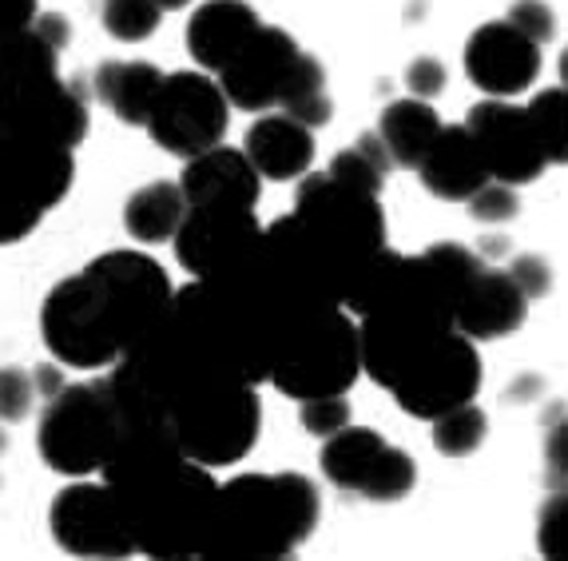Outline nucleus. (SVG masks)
<instances>
[{"label": "nucleus", "mask_w": 568, "mask_h": 561, "mask_svg": "<svg viewBox=\"0 0 568 561\" xmlns=\"http://www.w3.org/2000/svg\"><path fill=\"white\" fill-rule=\"evenodd\" d=\"M171 295L175 287L152 256L132 248L104 251L48 291L40 307V334L57 362L100 371L155 331Z\"/></svg>", "instance_id": "nucleus-1"}, {"label": "nucleus", "mask_w": 568, "mask_h": 561, "mask_svg": "<svg viewBox=\"0 0 568 561\" xmlns=\"http://www.w3.org/2000/svg\"><path fill=\"white\" fill-rule=\"evenodd\" d=\"M72 29L44 12L29 29L0 40V124L40 143L77 152L88 136V104L77 84L60 77V48Z\"/></svg>", "instance_id": "nucleus-2"}, {"label": "nucleus", "mask_w": 568, "mask_h": 561, "mask_svg": "<svg viewBox=\"0 0 568 561\" xmlns=\"http://www.w3.org/2000/svg\"><path fill=\"white\" fill-rule=\"evenodd\" d=\"M323 514L318 485L303 474H239L219 485L211 510L207 561H275L306 542Z\"/></svg>", "instance_id": "nucleus-3"}, {"label": "nucleus", "mask_w": 568, "mask_h": 561, "mask_svg": "<svg viewBox=\"0 0 568 561\" xmlns=\"http://www.w3.org/2000/svg\"><path fill=\"white\" fill-rule=\"evenodd\" d=\"M120 410L108 382H72L60 387L52 399L44 402L37 427V447L40 458L57 474L68 478H88L104 467L112 454L115 438H120Z\"/></svg>", "instance_id": "nucleus-4"}, {"label": "nucleus", "mask_w": 568, "mask_h": 561, "mask_svg": "<svg viewBox=\"0 0 568 561\" xmlns=\"http://www.w3.org/2000/svg\"><path fill=\"white\" fill-rule=\"evenodd\" d=\"M77 160L68 148L40 143L0 124V248L20 243L72 191Z\"/></svg>", "instance_id": "nucleus-5"}, {"label": "nucleus", "mask_w": 568, "mask_h": 561, "mask_svg": "<svg viewBox=\"0 0 568 561\" xmlns=\"http://www.w3.org/2000/svg\"><path fill=\"white\" fill-rule=\"evenodd\" d=\"M263 430L255 382H219L195 390L171 410V434L200 467H227L251 454Z\"/></svg>", "instance_id": "nucleus-6"}, {"label": "nucleus", "mask_w": 568, "mask_h": 561, "mask_svg": "<svg viewBox=\"0 0 568 561\" xmlns=\"http://www.w3.org/2000/svg\"><path fill=\"white\" fill-rule=\"evenodd\" d=\"M362 374V343L358 327L346 307H334L323 319L294 334L275 359L266 379L283 390L286 399L306 402L323 394H346Z\"/></svg>", "instance_id": "nucleus-7"}, {"label": "nucleus", "mask_w": 568, "mask_h": 561, "mask_svg": "<svg viewBox=\"0 0 568 561\" xmlns=\"http://www.w3.org/2000/svg\"><path fill=\"white\" fill-rule=\"evenodd\" d=\"M294 216L351 263V276L362 259L386 248V216L378 208V196L354 188V183L334 180L331 172L298 180Z\"/></svg>", "instance_id": "nucleus-8"}, {"label": "nucleus", "mask_w": 568, "mask_h": 561, "mask_svg": "<svg viewBox=\"0 0 568 561\" xmlns=\"http://www.w3.org/2000/svg\"><path fill=\"white\" fill-rule=\"evenodd\" d=\"M227 120L231 100L223 96L219 80H211L207 72H171V77H163L152 116L143 128L152 132V140L163 152L191 160V156L223 143Z\"/></svg>", "instance_id": "nucleus-9"}, {"label": "nucleus", "mask_w": 568, "mask_h": 561, "mask_svg": "<svg viewBox=\"0 0 568 561\" xmlns=\"http://www.w3.org/2000/svg\"><path fill=\"white\" fill-rule=\"evenodd\" d=\"M323 474L331 485L369 502H398L417 482L414 458L369 427H342L323 438Z\"/></svg>", "instance_id": "nucleus-10"}, {"label": "nucleus", "mask_w": 568, "mask_h": 561, "mask_svg": "<svg viewBox=\"0 0 568 561\" xmlns=\"http://www.w3.org/2000/svg\"><path fill=\"white\" fill-rule=\"evenodd\" d=\"M477 387H481V359H477L474 339L462 331H446L402 374L389 394L398 399L406 414L434 422L437 414H446L462 402H474Z\"/></svg>", "instance_id": "nucleus-11"}, {"label": "nucleus", "mask_w": 568, "mask_h": 561, "mask_svg": "<svg viewBox=\"0 0 568 561\" xmlns=\"http://www.w3.org/2000/svg\"><path fill=\"white\" fill-rule=\"evenodd\" d=\"M52 538L72 558H132L135 542L123 522L120 498L108 482H72L48 510Z\"/></svg>", "instance_id": "nucleus-12"}, {"label": "nucleus", "mask_w": 568, "mask_h": 561, "mask_svg": "<svg viewBox=\"0 0 568 561\" xmlns=\"http://www.w3.org/2000/svg\"><path fill=\"white\" fill-rule=\"evenodd\" d=\"M465 128H469V136L481 148V160L493 180L521 188V183H532L549 168L529 112L517 108L513 100H501V96L481 100L477 108H469Z\"/></svg>", "instance_id": "nucleus-13"}, {"label": "nucleus", "mask_w": 568, "mask_h": 561, "mask_svg": "<svg viewBox=\"0 0 568 561\" xmlns=\"http://www.w3.org/2000/svg\"><path fill=\"white\" fill-rule=\"evenodd\" d=\"M298 57H303V48L294 44L291 32L275 29V24H258L255 37L215 72L219 88L231 100V108L271 112L283 100V88L291 80Z\"/></svg>", "instance_id": "nucleus-14"}, {"label": "nucleus", "mask_w": 568, "mask_h": 561, "mask_svg": "<svg viewBox=\"0 0 568 561\" xmlns=\"http://www.w3.org/2000/svg\"><path fill=\"white\" fill-rule=\"evenodd\" d=\"M263 236L255 208H235V203H187L180 231L171 236L175 256L191 276H215L231 267L255 239Z\"/></svg>", "instance_id": "nucleus-15"}, {"label": "nucleus", "mask_w": 568, "mask_h": 561, "mask_svg": "<svg viewBox=\"0 0 568 561\" xmlns=\"http://www.w3.org/2000/svg\"><path fill=\"white\" fill-rule=\"evenodd\" d=\"M540 72V44H532L509 20H493L469 37L465 44V77L474 80L485 96L513 100L532 88Z\"/></svg>", "instance_id": "nucleus-16"}, {"label": "nucleus", "mask_w": 568, "mask_h": 561, "mask_svg": "<svg viewBox=\"0 0 568 561\" xmlns=\"http://www.w3.org/2000/svg\"><path fill=\"white\" fill-rule=\"evenodd\" d=\"M529 314V295H525L517 279L509 271H493V267H477L474 276L465 279L462 295L454 303V327L469 334L474 343L485 339H505L525 323Z\"/></svg>", "instance_id": "nucleus-17"}, {"label": "nucleus", "mask_w": 568, "mask_h": 561, "mask_svg": "<svg viewBox=\"0 0 568 561\" xmlns=\"http://www.w3.org/2000/svg\"><path fill=\"white\" fill-rule=\"evenodd\" d=\"M263 176L255 172V163L246 160V152L235 148H207V152L191 156L187 168L180 176V191L187 203H235V208H255Z\"/></svg>", "instance_id": "nucleus-18"}, {"label": "nucleus", "mask_w": 568, "mask_h": 561, "mask_svg": "<svg viewBox=\"0 0 568 561\" xmlns=\"http://www.w3.org/2000/svg\"><path fill=\"white\" fill-rule=\"evenodd\" d=\"M243 152L263 180H303L314 163V128H306L303 120H294L286 112L258 116L243 140Z\"/></svg>", "instance_id": "nucleus-19"}, {"label": "nucleus", "mask_w": 568, "mask_h": 561, "mask_svg": "<svg viewBox=\"0 0 568 561\" xmlns=\"http://www.w3.org/2000/svg\"><path fill=\"white\" fill-rule=\"evenodd\" d=\"M258 12L246 0H207L187 20V52L203 72H219L258 32Z\"/></svg>", "instance_id": "nucleus-20"}, {"label": "nucleus", "mask_w": 568, "mask_h": 561, "mask_svg": "<svg viewBox=\"0 0 568 561\" xmlns=\"http://www.w3.org/2000/svg\"><path fill=\"white\" fill-rule=\"evenodd\" d=\"M417 176L434 191L437 200H469L481 183H489V168L481 160V148L477 140L469 136V128L457 124V128H442L437 140L429 143L426 160L417 163Z\"/></svg>", "instance_id": "nucleus-21"}, {"label": "nucleus", "mask_w": 568, "mask_h": 561, "mask_svg": "<svg viewBox=\"0 0 568 561\" xmlns=\"http://www.w3.org/2000/svg\"><path fill=\"white\" fill-rule=\"evenodd\" d=\"M160 84L163 72L148 60H104L95 68V96L108 104V112H115V120L135 128L148 124Z\"/></svg>", "instance_id": "nucleus-22"}, {"label": "nucleus", "mask_w": 568, "mask_h": 561, "mask_svg": "<svg viewBox=\"0 0 568 561\" xmlns=\"http://www.w3.org/2000/svg\"><path fill=\"white\" fill-rule=\"evenodd\" d=\"M442 120H437L434 108L422 100V96H406V100H394V104L382 112L378 120V140L389 152L394 168H406V172H417V163L426 160L429 143L442 132Z\"/></svg>", "instance_id": "nucleus-23"}, {"label": "nucleus", "mask_w": 568, "mask_h": 561, "mask_svg": "<svg viewBox=\"0 0 568 561\" xmlns=\"http://www.w3.org/2000/svg\"><path fill=\"white\" fill-rule=\"evenodd\" d=\"M183 211H187V200L180 183H143L123 203V228L140 243H163L180 231Z\"/></svg>", "instance_id": "nucleus-24"}, {"label": "nucleus", "mask_w": 568, "mask_h": 561, "mask_svg": "<svg viewBox=\"0 0 568 561\" xmlns=\"http://www.w3.org/2000/svg\"><path fill=\"white\" fill-rule=\"evenodd\" d=\"M278 112L303 120L306 128H318L331 120V92H326V72L314 57H298L291 80L283 88V100H278Z\"/></svg>", "instance_id": "nucleus-25"}, {"label": "nucleus", "mask_w": 568, "mask_h": 561, "mask_svg": "<svg viewBox=\"0 0 568 561\" xmlns=\"http://www.w3.org/2000/svg\"><path fill=\"white\" fill-rule=\"evenodd\" d=\"M389 168H394V160H389V152L382 148L378 132H369V136H362L354 148H346V152L334 156V163L326 168V172H331L334 180L354 183V188L374 191V196H378L382 183H386V176H389Z\"/></svg>", "instance_id": "nucleus-26"}, {"label": "nucleus", "mask_w": 568, "mask_h": 561, "mask_svg": "<svg viewBox=\"0 0 568 561\" xmlns=\"http://www.w3.org/2000/svg\"><path fill=\"white\" fill-rule=\"evenodd\" d=\"M529 120L549 163H568V88H545L529 100Z\"/></svg>", "instance_id": "nucleus-27"}, {"label": "nucleus", "mask_w": 568, "mask_h": 561, "mask_svg": "<svg viewBox=\"0 0 568 561\" xmlns=\"http://www.w3.org/2000/svg\"><path fill=\"white\" fill-rule=\"evenodd\" d=\"M485 430H489V422H485L481 407L462 402V407L446 410V414L434 419V447L437 454L446 458H469L474 450H481Z\"/></svg>", "instance_id": "nucleus-28"}, {"label": "nucleus", "mask_w": 568, "mask_h": 561, "mask_svg": "<svg viewBox=\"0 0 568 561\" xmlns=\"http://www.w3.org/2000/svg\"><path fill=\"white\" fill-rule=\"evenodd\" d=\"M100 20L123 44H140L160 29V0H100Z\"/></svg>", "instance_id": "nucleus-29"}, {"label": "nucleus", "mask_w": 568, "mask_h": 561, "mask_svg": "<svg viewBox=\"0 0 568 561\" xmlns=\"http://www.w3.org/2000/svg\"><path fill=\"white\" fill-rule=\"evenodd\" d=\"M537 550L552 561H568V490L552 494L540 505L537 518Z\"/></svg>", "instance_id": "nucleus-30"}, {"label": "nucleus", "mask_w": 568, "mask_h": 561, "mask_svg": "<svg viewBox=\"0 0 568 561\" xmlns=\"http://www.w3.org/2000/svg\"><path fill=\"white\" fill-rule=\"evenodd\" d=\"M37 399H40V390L29 371H20V367H0V422L29 419Z\"/></svg>", "instance_id": "nucleus-31"}, {"label": "nucleus", "mask_w": 568, "mask_h": 561, "mask_svg": "<svg viewBox=\"0 0 568 561\" xmlns=\"http://www.w3.org/2000/svg\"><path fill=\"white\" fill-rule=\"evenodd\" d=\"M465 203H469V216L481 219V223H505V219L517 216V188L501 180H489Z\"/></svg>", "instance_id": "nucleus-32"}, {"label": "nucleus", "mask_w": 568, "mask_h": 561, "mask_svg": "<svg viewBox=\"0 0 568 561\" xmlns=\"http://www.w3.org/2000/svg\"><path fill=\"white\" fill-rule=\"evenodd\" d=\"M303 407V427L311 430L314 438H331L338 434L342 427H351V402L342 394H323V399H306L298 402Z\"/></svg>", "instance_id": "nucleus-33"}, {"label": "nucleus", "mask_w": 568, "mask_h": 561, "mask_svg": "<svg viewBox=\"0 0 568 561\" xmlns=\"http://www.w3.org/2000/svg\"><path fill=\"white\" fill-rule=\"evenodd\" d=\"M505 20H509L513 29H521L532 44H549L557 37V17H552V9L545 0H517Z\"/></svg>", "instance_id": "nucleus-34"}, {"label": "nucleus", "mask_w": 568, "mask_h": 561, "mask_svg": "<svg viewBox=\"0 0 568 561\" xmlns=\"http://www.w3.org/2000/svg\"><path fill=\"white\" fill-rule=\"evenodd\" d=\"M406 84H409V96L429 100V96H437L442 88H446V68H442V60H434V57H417L406 72Z\"/></svg>", "instance_id": "nucleus-35"}, {"label": "nucleus", "mask_w": 568, "mask_h": 561, "mask_svg": "<svg viewBox=\"0 0 568 561\" xmlns=\"http://www.w3.org/2000/svg\"><path fill=\"white\" fill-rule=\"evenodd\" d=\"M509 276L517 279V287H521L529 299H537V295L549 291V267H545V259H532V256L513 259Z\"/></svg>", "instance_id": "nucleus-36"}, {"label": "nucleus", "mask_w": 568, "mask_h": 561, "mask_svg": "<svg viewBox=\"0 0 568 561\" xmlns=\"http://www.w3.org/2000/svg\"><path fill=\"white\" fill-rule=\"evenodd\" d=\"M545 467L560 485H568V419H560L545 438Z\"/></svg>", "instance_id": "nucleus-37"}, {"label": "nucleus", "mask_w": 568, "mask_h": 561, "mask_svg": "<svg viewBox=\"0 0 568 561\" xmlns=\"http://www.w3.org/2000/svg\"><path fill=\"white\" fill-rule=\"evenodd\" d=\"M40 12V0H0V40L29 29Z\"/></svg>", "instance_id": "nucleus-38"}, {"label": "nucleus", "mask_w": 568, "mask_h": 561, "mask_svg": "<svg viewBox=\"0 0 568 561\" xmlns=\"http://www.w3.org/2000/svg\"><path fill=\"white\" fill-rule=\"evenodd\" d=\"M557 77H560V84L568 88V48L560 52V60H557Z\"/></svg>", "instance_id": "nucleus-39"}, {"label": "nucleus", "mask_w": 568, "mask_h": 561, "mask_svg": "<svg viewBox=\"0 0 568 561\" xmlns=\"http://www.w3.org/2000/svg\"><path fill=\"white\" fill-rule=\"evenodd\" d=\"M191 0H160V9L163 12H175V9H187Z\"/></svg>", "instance_id": "nucleus-40"}, {"label": "nucleus", "mask_w": 568, "mask_h": 561, "mask_svg": "<svg viewBox=\"0 0 568 561\" xmlns=\"http://www.w3.org/2000/svg\"><path fill=\"white\" fill-rule=\"evenodd\" d=\"M4 450H9V434H4V430H0V454H4Z\"/></svg>", "instance_id": "nucleus-41"}]
</instances>
